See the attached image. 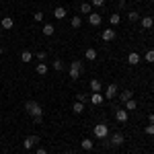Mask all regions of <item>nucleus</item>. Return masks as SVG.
Instances as JSON below:
<instances>
[{"instance_id": "obj_1", "label": "nucleus", "mask_w": 154, "mask_h": 154, "mask_svg": "<svg viewBox=\"0 0 154 154\" xmlns=\"http://www.w3.org/2000/svg\"><path fill=\"white\" fill-rule=\"evenodd\" d=\"M25 109H27V113H29L31 117H43V109H41V105L35 103V101H27V103H25Z\"/></svg>"}, {"instance_id": "obj_2", "label": "nucleus", "mask_w": 154, "mask_h": 154, "mask_svg": "<svg viewBox=\"0 0 154 154\" xmlns=\"http://www.w3.org/2000/svg\"><path fill=\"white\" fill-rule=\"evenodd\" d=\"M93 136H95L97 140H107L109 138V125L107 123H97L95 128H93Z\"/></svg>"}, {"instance_id": "obj_3", "label": "nucleus", "mask_w": 154, "mask_h": 154, "mask_svg": "<svg viewBox=\"0 0 154 154\" xmlns=\"http://www.w3.org/2000/svg\"><path fill=\"white\" fill-rule=\"evenodd\" d=\"M115 111V119H117L119 123H125L128 119H130V111H125L123 107H117V109H113Z\"/></svg>"}, {"instance_id": "obj_4", "label": "nucleus", "mask_w": 154, "mask_h": 154, "mask_svg": "<svg viewBox=\"0 0 154 154\" xmlns=\"http://www.w3.org/2000/svg\"><path fill=\"white\" fill-rule=\"evenodd\" d=\"M123 140H125V138H123V134H113V136H111V138H109V142H107V146H113V148H119V146H121V144H123Z\"/></svg>"}, {"instance_id": "obj_5", "label": "nucleus", "mask_w": 154, "mask_h": 154, "mask_svg": "<svg viewBox=\"0 0 154 154\" xmlns=\"http://www.w3.org/2000/svg\"><path fill=\"white\" fill-rule=\"evenodd\" d=\"M35 144H39V138H37V136H27L23 140V148L25 150H33Z\"/></svg>"}, {"instance_id": "obj_6", "label": "nucleus", "mask_w": 154, "mask_h": 154, "mask_svg": "<svg viewBox=\"0 0 154 154\" xmlns=\"http://www.w3.org/2000/svg\"><path fill=\"white\" fill-rule=\"evenodd\" d=\"M119 95V91H117V84H109V86H107L105 88V99H115V97Z\"/></svg>"}, {"instance_id": "obj_7", "label": "nucleus", "mask_w": 154, "mask_h": 154, "mask_svg": "<svg viewBox=\"0 0 154 154\" xmlns=\"http://www.w3.org/2000/svg\"><path fill=\"white\" fill-rule=\"evenodd\" d=\"M88 23L93 25V27H99V25L103 23V17H101L99 12H91V14H88Z\"/></svg>"}, {"instance_id": "obj_8", "label": "nucleus", "mask_w": 154, "mask_h": 154, "mask_svg": "<svg viewBox=\"0 0 154 154\" xmlns=\"http://www.w3.org/2000/svg\"><path fill=\"white\" fill-rule=\"evenodd\" d=\"M115 35H117V33H115V29H113V27H111V29H103V33H101L103 41H113Z\"/></svg>"}, {"instance_id": "obj_9", "label": "nucleus", "mask_w": 154, "mask_h": 154, "mask_svg": "<svg viewBox=\"0 0 154 154\" xmlns=\"http://www.w3.org/2000/svg\"><path fill=\"white\" fill-rule=\"evenodd\" d=\"M88 101L93 103V105H103V101H105V97L101 95V93H91V97H88Z\"/></svg>"}, {"instance_id": "obj_10", "label": "nucleus", "mask_w": 154, "mask_h": 154, "mask_svg": "<svg viewBox=\"0 0 154 154\" xmlns=\"http://www.w3.org/2000/svg\"><path fill=\"white\" fill-rule=\"evenodd\" d=\"M41 33H43L45 37H51L54 33H56V27H54L51 23H45L43 27H41Z\"/></svg>"}, {"instance_id": "obj_11", "label": "nucleus", "mask_w": 154, "mask_h": 154, "mask_svg": "<svg viewBox=\"0 0 154 154\" xmlns=\"http://www.w3.org/2000/svg\"><path fill=\"white\" fill-rule=\"evenodd\" d=\"M128 64H130V66H138V64H140V54H138V51H130Z\"/></svg>"}, {"instance_id": "obj_12", "label": "nucleus", "mask_w": 154, "mask_h": 154, "mask_svg": "<svg viewBox=\"0 0 154 154\" xmlns=\"http://www.w3.org/2000/svg\"><path fill=\"white\" fill-rule=\"evenodd\" d=\"M140 25H142V29H152L154 27V19L152 17H142V19H140Z\"/></svg>"}, {"instance_id": "obj_13", "label": "nucleus", "mask_w": 154, "mask_h": 154, "mask_svg": "<svg viewBox=\"0 0 154 154\" xmlns=\"http://www.w3.org/2000/svg\"><path fill=\"white\" fill-rule=\"evenodd\" d=\"M12 25H14V21H12L11 17H4V19H0V27H2V29H12Z\"/></svg>"}, {"instance_id": "obj_14", "label": "nucleus", "mask_w": 154, "mask_h": 154, "mask_svg": "<svg viewBox=\"0 0 154 154\" xmlns=\"http://www.w3.org/2000/svg\"><path fill=\"white\" fill-rule=\"evenodd\" d=\"M101 88H103L101 80H99V78H93V80H91V91H93V93H101Z\"/></svg>"}, {"instance_id": "obj_15", "label": "nucleus", "mask_w": 154, "mask_h": 154, "mask_svg": "<svg viewBox=\"0 0 154 154\" xmlns=\"http://www.w3.org/2000/svg\"><path fill=\"white\" fill-rule=\"evenodd\" d=\"M84 58L88 60V62H95V60H97V49L88 48V49H86V51H84Z\"/></svg>"}, {"instance_id": "obj_16", "label": "nucleus", "mask_w": 154, "mask_h": 154, "mask_svg": "<svg viewBox=\"0 0 154 154\" xmlns=\"http://www.w3.org/2000/svg\"><path fill=\"white\" fill-rule=\"evenodd\" d=\"M119 101H121V103H125V101H130V99H134V93H131V91H123V93H119Z\"/></svg>"}, {"instance_id": "obj_17", "label": "nucleus", "mask_w": 154, "mask_h": 154, "mask_svg": "<svg viewBox=\"0 0 154 154\" xmlns=\"http://www.w3.org/2000/svg\"><path fill=\"white\" fill-rule=\"evenodd\" d=\"M123 109H125V111H136V109H138V103H136L134 99H130V101L123 103Z\"/></svg>"}, {"instance_id": "obj_18", "label": "nucleus", "mask_w": 154, "mask_h": 154, "mask_svg": "<svg viewBox=\"0 0 154 154\" xmlns=\"http://www.w3.org/2000/svg\"><path fill=\"white\" fill-rule=\"evenodd\" d=\"M35 72L39 74V76L48 74V64H45V62H39V64H37V68H35Z\"/></svg>"}, {"instance_id": "obj_19", "label": "nucleus", "mask_w": 154, "mask_h": 154, "mask_svg": "<svg viewBox=\"0 0 154 154\" xmlns=\"http://www.w3.org/2000/svg\"><path fill=\"white\" fill-rule=\"evenodd\" d=\"M109 23L113 25V27H117V25L121 23V14H119V12H113V14L109 17Z\"/></svg>"}, {"instance_id": "obj_20", "label": "nucleus", "mask_w": 154, "mask_h": 154, "mask_svg": "<svg viewBox=\"0 0 154 154\" xmlns=\"http://www.w3.org/2000/svg\"><path fill=\"white\" fill-rule=\"evenodd\" d=\"M80 146H82V150H93V146H95V142H93L91 138H84L82 142H80Z\"/></svg>"}, {"instance_id": "obj_21", "label": "nucleus", "mask_w": 154, "mask_h": 154, "mask_svg": "<svg viewBox=\"0 0 154 154\" xmlns=\"http://www.w3.org/2000/svg\"><path fill=\"white\" fill-rule=\"evenodd\" d=\"M80 12H82V14H91V12H93V4L82 2V4H80Z\"/></svg>"}, {"instance_id": "obj_22", "label": "nucleus", "mask_w": 154, "mask_h": 154, "mask_svg": "<svg viewBox=\"0 0 154 154\" xmlns=\"http://www.w3.org/2000/svg\"><path fill=\"white\" fill-rule=\"evenodd\" d=\"M70 25H72V29H80V27H82V19H80V17H72Z\"/></svg>"}, {"instance_id": "obj_23", "label": "nucleus", "mask_w": 154, "mask_h": 154, "mask_svg": "<svg viewBox=\"0 0 154 154\" xmlns=\"http://www.w3.org/2000/svg\"><path fill=\"white\" fill-rule=\"evenodd\" d=\"M51 66H54V70H58V72H62V70H64V60H60V58H56V60H54V64H51Z\"/></svg>"}, {"instance_id": "obj_24", "label": "nucleus", "mask_w": 154, "mask_h": 154, "mask_svg": "<svg viewBox=\"0 0 154 154\" xmlns=\"http://www.w3.org/2000/svg\"><path fill=\"white\" fill-rule=\"evenodd\" d=\"M72 111H74V113H84V103L76 101V103L72 105Z\"/></svg>"}, {"instance_id": "obj_25", "label": "nucleus", "mask_w": 154, "mask_h": 154, "mask_svg": "<svg viewBox=\"0 0 154 154\" xmlns=\"http://www.w3.org/2000/svg\"><path fill=\"white\" fill-rule=\"evenodd\" d=\"M54 17H56V19H64V17H66V8H64V6H58V8L54 11Z\"/></svg>"}, {"instance_id": "obj_26", "label": "nucleus", "mask_w": 154, "mask_h": 154, "mask_svg": "<svg viewBox=\"0 0 154 154\" xmlns=\"http://www.w3.org/2000/svg\"><path fill=\"white\" fill-rule=\"evenodd\" d=\"M128 19H130L131 23H134V21H140L142 17H140V12H136V11H130V12H128Z\"/></svg>"}, {"instance_id": "obj_27", "label": "nucleus", "mask_w": 154, "mask_h": 154, "mask_svg": "<svg viewBox=\"0 0 154 154\" xmlns=\"http://www.w3.org/2000/svg\"><path fill=\"white\" fill-rule=\"evenodd\" d=\"M31 60H33V54H31V51H27V49H25L23 54H21V62H31Z\"/></svg>"}, {"instance_id": "obj_28", "label": "nucleus", "mask_w": 154, "mask_h": 154, "mask_svg": "<svg viewBox=\"0 0 154 154\" xmlns=\"http://www.w3.org/2000/svg\"><path fill=\"white\" fill-rule=\"evenodd\" d=\"M144 60H146L148 64H154V49H148L146 56H144Z\"/></svg>"}, {"instance_id": "obj_29", "label": "nucleus", "mask_w": 154, "mask_h": 154, "mask_svg": "<svg viewBox=\"0 0 154 154\" xmlns=\"http://www.w3.org/2000/svg\"><path fill=\"white\" fill-rule=\"evenodd\" d=\"M144 134H146V136H154V125L152 123H148V125L144 128Z\"/></svg>"}, {"instance_id": "obj_30", "label": "nucleus", "mask_w": 154, "mask_h": 154, "mask_svg": "<svg viewBox=\"0 0 154 154\" xmlns=\"http://www.w3.org/2000/svg\"><path fill=\"white\" fill-rule=\"evenodd\" d=\"M88 97H91V95H84V93H78V95H76V101H80V103H86V101H88Z\"/></svg>"}, {"instance_id": "obj_31", "label": "nucleus", "mask_w": 154, "mask_h": 154, "mask_svg": "<svg viewBox=\"0 0 154 154\" xmlns=\"http://www.w3.org/2000/svg\"><path fill=\"white\" fill-rule=\"evenodd\" d=\"M33 19H35L37 23H41V21H43V12H41V11H37V12H33Z\"/></svg>"}, {"instance_id": "obj_32", "label": "nucleus", "mask_w": 154, "mask_h": 154, "mask_svg": "<svg viewBox=\"0 0 154 154\" xmlns=\"http://www.w3.org/2000/svg\"><path fill=\"white\" fill-rule=\"evenodd\" d=\"M45 58H48V51H37V60L39 62H43Z\"/></svg>"}, {"instance_id": "obj_33", "label": "nucleus", "mask_w": 154, "mask_h": 154, "mask_svg": "<svg viewBox=\"0 0 154 154\" xmlns=\"http://www.w3.org/2000/svg\"><path fill=\"white\" fill-rule=\"evenodd\" d=\"M91 4H93V6H105V0H93Z\"/></svg>"}, {"instance_id": "obj_34", "label": "nucleus", "mask_w": 154, "mask_h": 154, "mask_svg": "<svg viewBox=\"0 0 154 154\" xmlns=\"http://www.w3.org/2000/svg\"><path fill=\"white\" fill-rule=\"evenodd\" d=\"M35 154H48V150H45V148H37Z\"/></svg>"}, {"instance_id": "obj_35", "label": "nucleus", "mask_w": 154, "mask_h": 154, "mask_svg": "<svg viewBox=\"0 0 154 154\" xmlns=\"http://www.w3.org/2000/svg\"><path fill=\"white\" fill-rule=\"evenodd\" d=\"M148 123H152V125H154V113H150V117H148Z\"/></svg>"}, {"instance_id": "obj_36", "label": "nucleus", "mask_w": 154, "mask_h": 154, "mask_svg": "<svg viewBox=\"0 0 154 154\" xmlns=\"http://www.w3.org/2000/svg\"><path fill=\"white\" fill-rule=\"evenodd\" d=\"M64 154H74V152H70V150H68V152H64Z\"/></svg>"}, {"instance_id": "obj_37", "label": "nucleus", "mask_w": 154, "mask_h": 154, "mask_svg": "<svg viewBox=\"0 0 154 154\" xmlns=\"http://www.w3.org/2000/svg\"><path fill=\"white\" fill-rule=\"evenodd\" d=\"M0 39H2V29H0Z\"/></svg>"}, {"instance_id": "obj_38", "label": "nucleus", "mask_w": 154, "mask_h": 154, "mask_svg": "<svg viewBox=\"0 0 154 154\" xmlns=\"http://www.w3.org/2000/svg\"><path fill=\"white\" fill-rule=\"evenodd\" d=\"M0 56H2V48H0Z\"/></svg>"}, {"instance_id": "obj_39", "label": "nucleus", "mask_w": 154, "mask_h": 154, "mask_svg": "<svg viewBox=\"0 0 154 154\" xmlns=\"http://www.w3.org/2000/svg\"><path fill=\"white\" fill-rule=\"evenodd\" d=\"M48 2H54V0H48Z\"/></svg>"}, {"instance_id": "obj_40", "label": "nucleus", "mask_w": 154, "mask_h": 154, "mask_svg": "<svg viewBox=\"0 0 154 154\" xmlns=\"http://www.w3.org/2000/svg\"><path fill=\"white\" fill-rule=\"evenodd\" d=\"M0 2H2V0H0Z\"/></svg>"}]
</instances>
